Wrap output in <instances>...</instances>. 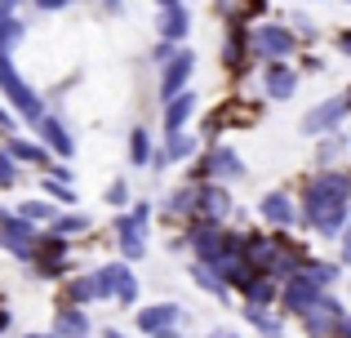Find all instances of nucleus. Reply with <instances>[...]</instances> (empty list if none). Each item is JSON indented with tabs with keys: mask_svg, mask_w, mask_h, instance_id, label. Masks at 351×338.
<instances>
[{
	"mask_svg": "<svg viewBox=\"0 0 351 338\" xmlns=\"http://www.w3.org/2000/svg\"><path fill=\"white\" fill-rule=\"evenodd\" d=\"M191 107H196V103H191L187 89H182L178 98H169V112H165V125H169V134H178V130H182V121L191 116Z\"/></svg>",
	"mask_w": 351,
	"mask_h": 338,
	"instance_id": "obj_14",
	"label": "nucleus"
},
{
	"mask_svg": "<svg viewBox=\"0 0 351 338\" xmlns=\"http://www.w3.org/2000/svg\"><path fill=\"white\" fill-rule=\"evenodd\" d=\"M58 232H85V218H80V214H67V218H58Z\"/></svg>",
	"mask_w": 351,
	"mask_h": 338,
	"instance_id": "obj_28",
	"label": "nucleus"
},
{
	"mask_svg": "<svg viewBox=\"0 0 351 338\" xmlns=\"http://www.w3.org/2000/svg\"><path fill=\"white\" fill-rule=\"evenodd\" d=\"M160 36L165 40H182V36H187V9L182 5L160 9Z\"/></svg>",
	"mask_w": 351,
	"mask_h": 338,
	"instance_id": "obj_11",
	"label": "nucleus"
},
{
	"mask_svg": "<svg viewBox=\"0 0 351 338\" xmlns=\"http://www.w3.org/2000/svg\"><path fill=\"white\" fill-rule=\"evenodd\" d=\"M9 152H14V156H23V160H36V165H45V152H40V147H32V143L9 138Z\"/></svg>",
	"mask_w": 351,
	"mask_h": 338,
	"instance_id": "obj_21",
	"label": "nucleus"
},
{
	"mask_svg": "<svg viewBox=\"0 0 351 338\" xmlns=\"http://www.w3.org/2000/svg\"><path fill=\"white\" fill-rule=\"evenodd\" d=\"M347 330H351V325H347Z\"/></svg>",
	"mask_w": 351,
	"mask_h": 338,
	"instance_id": "obj_39",
	"label": "nucleus"
},
{
	"mask_svg": "<svg viewBox=\"0 0 351 338\" xmlns=\"http://www.w3.org/2000/svg\"><path fill=\"white\" fill-rule=\"evenodd\" d=\"M23 218H53V209L40 205V200H32V205H23Z\"/></svg>",
	"mask_w": 351,
	"mask_h": 338,
	"instance_id": "obj_26",
	"label": "nucleus"
},
{
	"mask_svg": "<svg viewBox=\"0 0 351 338\" xmlns=\"http://www.w3.org/2000/svg\"><path fill=\"white\" fill-rule=\"evenodd\" d=\"M316 294H320V285L311 276H289V289H285V307L289 312H298V316H307L311 307H316Z\"/></svg>",
	"mask_w": 351,
	"mask_h": 338,
	"instance_id": "obj_5",
	"label": "nucleus"
},
{
	"mask_svg": "<svg viewBox=\"0 0 351 338\" xmlns=\"http://www.w3.org/2000/svg\"><path fill=\"white\" fill-rule=\"evenodd\" d=\"M129 152H134V165H147V156H152V143H147V130H134V138H129Z\"/></svg>",
	"mask_w": 351,
	"mask_h": 338,
	"instance_id": "obj_20",
	"label": "nucleus"
},
{
	"mask_svg": "<svg viewBox=\"0 0 351 338\" xmlns=\"http://www.w3.org/2000/svg\"><path fill=\"white\" fill-rule=\"evenodd\" d=\"M14 178H18V173H14V160H9L5 152H0V187H9Z\"/></svg>",
	"mask_w": 351,
	"mask_h": 338,
	"instance_id": "obj_27",
	"label": "nucleus"
},
{
	"mask_svg": "<svg viewBox=\"0 0 351 338\" xmlns=\"http://www.w3.org/2000/svg\"><path fill=\"white\" fill-rule=\"evenodd\" d=\"M98 280H103V294H116L120 303H129V298H134V276H129V267H103L98 271Z\"/></svg>",
	"mask_w": 351,
	"mask_h": 338,
	"instance_id": "obj_8",
	"label": "nucleus"
},
{
	"mask_svg": "<svg viewBox=\"0 0 351 338\" xmlns=\"http://www.w3.org/2000/svg\"><path fill=\"white\" fill-rule=\"evenodd\" d=\"M187 76H191V53L182 49V53H173V58L165 62L160 94H165V98H178V94H182V85H187Z\"/></svg>",
	"mask_w": 351,
	"mask_h": 338,
	"instance_id": "obj_7",
	"label": "nucleus"
},
{
	"mask_svg": "<svg viewBox=\"0 0 351 338\" xmlns=\"http://www.w3.org/2000/svg\"><path fill=\"white\" fill-rule=\"evenodd\" d=\"M58 330H62V334H85V316H62Z\"/></svg>",
	"mask_w": 351,
	"mask_h": 338,
	"instance_id": "obj_25",
	"label": "nucleus"
},
{
	"mask_svg": "<svg viewBox=\"0 0 351 338\" xmlns=\"http://www.w3.org/2000/svg\"><path fill=\"white\" fill-rule=\"evenodd\" d=\"M32 227L23 223V218H5V209H0V245L14 254H32Z\"/></svg>",
	"mask_w": 351,
	"mask_h": 338,
	"instance_id": "obj_6",
	"label": "nucleus"
},
{
	"mask_svg": "<svg viewBox=\"0 0 351 338\" xmlns=\"http://www.w3.org/2000/svg\"><path fill=\"white\" fill-rule=\"evenodd\" d=\"M347 196H351V173H320L316 182L307 187V218L316 232L334 236L343 227V214H347Z\"/></svg>",
	"mask_w": 351,
	"mask_h": 338,
	"instance_id": "obj_1",
	"label": "nucleus"
},
{
	"mask_svg": "<svg viewBox=\"0 0 351 338\" xmlns=\"http://www.w3.org/2000/svg\"><path fill=\"white\" fill-rule=\"evenodd\" d=\"M293 85H298V76L289 67H267V94L271 98H289Z\"/></svg>",
	"mask_w": 351,
	"mask_h": 338,
	"instance_id": "obj_12",
	"label": "nucleus"
},
{
	"mask_svg": "<svg viewBox=\"0 0 351 338\" xmlns=\"http://www.w3.org/2000/svg\"><path fill=\"white\" fill-rule=\"evenodd\" d=\"M5 325H9V312H0V330H5Z\"/></svg>",
	"mask_w": 351,
	"mask_h": 338,
	"instance_id": "obj_34",
	"label": "nucleus"
},
{
	"mask_svg": "<svg viewBox=\"0 0 351 338\" xmlns=\"http://www.w3.org/2000/svg\"><path fill=\"white\" fill-rule=\"evenodd\" d=\"M263 214L271 218V223H293V205H289V196H280V191H271V196L263 200Z\"/></svg>",
	"mask_w": 351,
	"mask_h": 338,
	"instance_id": "obj_15",
	"label": "nucleus"
},
{
	"mask_svg": "<svg viewBox=\"0 0 351 338\" xmlns=\"http://www.w3.org/2000/svg\"><path fill=\"white\" fill-rule=\"evenodd\" d=\"M36 130L45 134V143H49V147L58 152V156H71V138H67V130H62V125L53 121V116H45V121L36 125Z\"/></svg>",
	"mask_w": 351,
	"mask_h": 338,
	"instance_id": "obj_13",
	"label": "nucleus"
},
{
	"mask_svg": "<svg viewBox=\"0 0 351 338\" xmlns=\"http://www.w3.org/2000/svg\"><path fill=\"white\" fill-rule=\"evenodd\" d=\"M307 276H311V280H316V285H320V289H325V285H329V280H334V276H338V267H329V263H325V267H307Z\"/></svg>",
	"mask_w": 351,
	"mask_h": 338,
	"instance_id": "obj_23",
	"label": "nucleus"
},
{
	"mask_svg": "<svg viewBox=\"0 0 351 338\" xmlns=\"http://www.w3.org/2000/svg\"><path fill=\"white\" fill-rule=\"evenodd\" d=\"M40 9H62V5H71V0H36Z\"/></svg>",
	"mask_w": 351,
	"mask_h": 338,
	"instance_id": "obj_29",
	"label": "nucleus"
},
{
	"mask_svg": "<svg viewBox=\"0 0 351 338\" xmlns=\"http://www.w3.org/2000/svg\"><path fill=\"white\" fill-rule=\"evenodd\" d=\"M71 294H76L80 303H89V298L103 294V280H98V276H85V280H76V285H71Z\"/></svg>",
	"mask_w": 351,
	"mask_h": 338,
	"instance_id": "obj_19",
	"label": "nucleus"
},
{
	"mask_svg": "<svg viewBox=\"0 0 351 338\" xmlns=\"http://www.w3.org/2000/svg\"><path fill=\"white\" fill-rule=\"evenodd\" d=\"M338 45H343V53H351V36H343V40H338Z\"/></svg>",
	"mask_w": 351,
	"mask_h": 338,
	"instance_id": "obj_32",
	"label": "nucleus"
},
{
	"mask_svg": "<svg viewBox=\"0 0 351 338\" xmlns=\"http://www.w3.org/2000/svg\"><path fill=\"white\" fill-rule=\"evenodd\" d=\"M143 227H147V205H138L129 218H120L116 232H120V250L129 254V258H138L143 254Z\"/></svg>",
	"mask_w": 351,
	"mask_h": 338,
	"instance_id": "obj_4",
	"label": "nucleus"
},
{
	"mask_svg": "<svg viewBox=\"0 0 351 338\" xmlns=\"http://www.w3.org/2000/svg\"><path fill=\"white\" fill-rule=\"evenodd\" d=\"M249 40H254V49L263 53V58H289V53H293V36H289V27H276V23L258 27Z\"/></svg>",
	"mask_w": 351,
	"mask_h": 338,
	"instance_id": "obj_3",
	"label": "nucleus"
},
{
	"mask_svg": "<svg viewBox=\"0 0 351 338\" xmlns=\"http://www.w3.org/2000/svg\"><path fill=\"white\" fill-rule=\"evenodd\" d=\"M347 107H351V103H325V107H316V112H311L307 121H302V130H307V134L334 130V125H338V121H343V116H347Z\"/></svg>",
	"mask_w": 351,
	"mask_h": 338,
	"instance_id": "obj_10",
	"label": "nucleus"
},
{
	"mask_svg": "<svg viewBox=\"0 0 351 338\" xmlns=\"http://www.w3.org/2000/svg\"><path fill=\"white\" fill-rule=\"evenodd\" d=\"M267 298H271V285H267V280H249V303H267Z\"/></svg>",
	"mask_w": 351,
	"mask_h": 338,
	"instance_id": "obj_22",
	"label": "nucleus"
},
{
	"mask_svg": "<svg viewBox=\"0 0 351 338\" xmlns=\"http://www.w3.org/2000/svg\"><path fill=\"white\" fill-rule=\"evenodd\" d=\"M0 130H5V134H14V121H9V112H5V107H0Z\"/></svg>",
	"mask_w": 351,
	"mask_h": 338,
	"instance_id": "obj_30",
	"label": "nucleus"
},
{
	"mask_svg": "<svg viewBox=\"0 0 351 338\" xmlns=\"http://www.w3.org/2000/svg\"><path fill=\"white\" fill-rule=\"evenodd\" d=\"M18 5V0H0V14H9V9H14Z\"/></svg>",
	"mask_w": 351,
	"mask_h": 338,
	"instance_id": "obj_31",
	"label": "nucleus"
},
{
	"mask_svg": "<svg viewBox=\"0 0 351 338\" xmlns=\"http://www.w3.org/2000/svg\"><path fill=\"white\" fill-rule=\"evenodd\" d=\"M200 205H205V214L209 218H218V214H227V191H200Z\"/></svg>",
	"mask_w": 351,
	"mask_h": 338,
	"instance_id": "obj_17",
	"label": "nucleus"
},
{
	"mask_svg": "<svg viewBox=\"0 0 351 338\" xmlns=\"http://www.w3.org/2000/svg\"><path fill=\"white\" fill-rule=\"evenodd\" d=\"M178 316H182L178 307L165 303V307H147V312H138V325H143L147 334H169L173 325H178Z\"/></svg>",
	"mask_w": 351,
	"mask_h": 338,
	"instance_id": "obj_9",
	"label": "nucleus"
},
{
	"mask_svg": "<svg viewBox=\"0 0 351 338\" xmlns=\"http://www.w3.org/2000/svg\"><path fill=\"white\" fill-rule=\"evenodd\" d=\"M214 338H236V334H214Z\"/></svg>",
	"mask_w": 351,
	"mask_h": 338,
	"instance_id": "obj_36",
	"label": "nucleus"
},
{
	"mask_svg": "<svg viewBox=\"0 0 351 338\" xmlns=\"http://www.w3.org/2000/svg\"><path fill=\"white\" fill-rule=\"evenodd\" d=\"M32 338H49V334H32Z\"/></svg>",
	"mask_w": 351,
	"mask_h": 338,
	"instance_id": "obj_37",
	"label": "nucleus"
},
{
	"mask_svg": "<svg viewBox=\"0 0 351 338\" xmlns=\"http://www.w3.org/2000/svg\"><path fill=\"white\" fill-rule=\"evenodd\" d=\"M347 258H351V227H347Z\"/></svg>",
	"mask_w": 351,
	"mask_h": 338,
	"instance_id": "obj_35",
	"label": "nucleus"
},
{
	"mask_svg": "<svg viewBox=\"0 0 351 338\" xmlns=\"http://www.w3.org/2000/svg\"><path fill=\"white\" fill-rule=\"evenodd\" d=\"M0 89H5V94L14 98V107H18V112H23L32 125H40V121H45V112H40V98H36V94H32V85H27V80L14 71L9 53H0Z\"/></svg>",
	"mask_w": 351,
	"mask_h": 338,
	"instance_id": "obj_2",
	"label": "nucleus"
},
{
	"mask_svg": "<svg viewBox=\"0 0 351 338\" xmlns=\"http://www.w3.org/2000/svg\"><path fill=\"white\" fill-rule=\"evenodd\" d=\"M191 147H196L191 138H182V134H173V143H169V156H191Z\"/></svg>",
	"mask_w": 351,
	"mask_h": 338,
	"instance_id": "obj_24",
	"label": "nucleus"
},
{
	"mask_svg": "<svg viewBox=\"0 0 351 338\" xmlns=\"http://www.w3.org/2000/svg\"><path fill=\"white\" fill-rule=\"evenodd\" d=\"M209 169H214V173H240V160L227 147H218L214 156H209Z\"/></svg>",
	"mask_w": 351,
	"mask_h": 338,
	"instance_id": "obj_18",
	"label": "nucleus"
},
{
	"mask_svg": "<svg viewBox=\"0 0 351 338\" xmlns=\"http://www.w3.org/2000/svg\"><path fill=\"white\" fill-rule=\"evenodd\" d=\"M173 5H182V0H160V9H173Z\"/></svg>",
	"mask_w": 351,
	"mask_h": 338,
	"instance_id": "obj_33",
	"label": "nucleus"
},
{
	"mask_svg": "<svg viewBox=\"0 0 351 338\" xmlns=\"http://www.w3.org/2000/svg\"><path fill=\"white\" fill-rule=\"evenodd\" d=\"M107 338H120V334H107Z\"/></svg>",
	"mask_w": 351,
	"mask_h": 338,
	"instance_id": "obj_38",
	"label": "nucleus"
},
{
	"mask_svg": "<svg viewBox=\"0 0 351 338\" xmlns=\"http://www.w3.org/2000/svg\"><path fill=\"white\" fill-rule=\"evenodd\" d=\"M23 36V23H18L14 14H0V53H9V45Z\"/></svg>",
	"mask_w": 351,
	"mask_h": 338,
	"instance_id": "obj_16",
	"label": "nucleus"
}]
</instances>
